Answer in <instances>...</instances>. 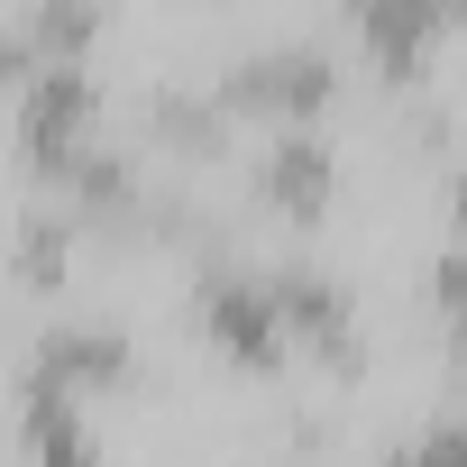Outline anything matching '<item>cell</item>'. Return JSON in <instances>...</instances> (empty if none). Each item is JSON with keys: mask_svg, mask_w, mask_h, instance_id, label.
<instances>
[{"mask_svg": "<svg viewBox=\"0 0 467 467\" xmlns=\"http://www.w3.org/2000/svg\"><path fill=\"white\" fill-rule=\"evenodd\" d=\"M330 92H339L330 56H312V47H266V56H248L239 74L220 83V110H285V119H303V110H321Z\"/></svg>", "mask_w": 467, "mask_h": 467, "instance_id": "obj_2", "label": "cell"}, {"mask_svg": "<svg viewBox=\"0 0 467 467\" xmlns=\"http://www.w3.org/2000/svg\"><path fill=\"white\" fill-rule=\"evenodd\" d=\"M458 229H467V174H458Z\"/></svg>", "mask_w": 467, "mask_h": 467, "instance_id": "obj_5", "label": "cell"}, {"mask_svg": "<svg viewBox=\"0 0 467 467\" xmlns=\"http://www.w3.org/2000/svg\"><path fill=\"white\" fill-rule=\"evenodd\" d=\"M83 129H92V83H83L65 56H56V65H37V83H28V101H19V138H28V156L47 165V183H65V174H74Z\"/></svg>", "mask_w": 467, "mask_h": 467, "instance_id": "obj_1", "label": "cell"}, {"mask_svg": "<svg viewBox=\"0 0 467 467\" xmlns=\"http://www.w3.org/2000/svg\"><path fill=\"white\" fill-rule=\"evenodd\" d=\"M257 202L285 211V220H312V211L330 202V156H321L312 138H285V147L257 165Z\"/></svg>", "mask_w": 467, "mask_h": 467, "instance_id": "obj_4", "label": "cell"}, {"mask_svg": "<svg viewBox=\"0 0 467 467\" xmlns=\"http://www.w3.org/2000/svg\"><path fill=\"white\" fill-rule=\"evenodd\" d=\"M348 10H358L376 65H385V74H412V65L431 56V37L458 19V0H348Z\"/></svg>", "mask_w": 467, "mask_h": 467, "instance_id": "obj_3", "label": "cell"}]
</instances>
